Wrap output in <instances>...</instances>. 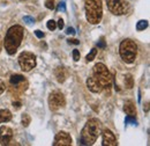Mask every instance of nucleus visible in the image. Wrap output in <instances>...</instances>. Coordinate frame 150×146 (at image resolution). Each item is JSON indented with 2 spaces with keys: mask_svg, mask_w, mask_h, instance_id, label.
<instances>
[{
  "mask_svg": "<svg viewBox=\"0 0 150 146\" xmlns=\"http://www.w3.org/2000/svg\"><path fill=\"white\" fill-rule=\"evenodd\" d=\"M23 36H24V29L22 26L15 24L7 30L6 36L4 38V47L8 55H15V52L18 51L22 43Z\"/></svg>",
  "mask_w": 150,
  "mask_h": 146,
  "instance_id": "obj_1",
  "label": "nucleus"
},
{
  "mask_svg": "<svg viewBox=\"0 0 150 146\" xmlns=\"http://www.w3.org/2000/svg\"><path fill=\"white\" fill-rule=\"evenodd\" d=\"M102 132V123L97 118H90L87 121L86 125L81 131V144L82 145H93L97 140L98 136Z\"/></svg>",
  "mask_w": 150,
  "mask_h": 146,
  "instance_id": "obj_2",
  "label": "nucleus"
},
{
  "mask_svg": "<svg viewBox=\"0 0 150 146\" xmlns=\"http://www.w3.org/2000/svg\"><path fill=\"white\" fill-rule=\"evenodd\" d=\"M86 19L91 24H98L103 18L102 0H86L84 1Z\"/></svg>",
  "mask_w": 150,
  "mask_h": 146,
  "instance_id": "obj_3",
  "label": "nucleus"
},
{
  "mask_svg": "<svg viewBox=\"0 0 150 146\" xmlns=\"http://www.w3.org/2000/svg\"><path fill=\"white\" fill-rule=\"evenodd\" d=\"M91 77L103 87V89H108V92H110L112 86V75L103 63H97L93 67Z\"/></svg>",
  "mask_w": 150,
  "mask_h": 146,
  "instance_id": "obj_4",
  "label": "nucleus"
},
{
  "mask_svg": "<svg viewBox=\"0 0 150 146\" xmlns=\"http://www.w3.org/2000/svg\"><path fill=\"white\" fill-rule=\"evenodd\" d=\"M119 54L121 59L126 63V64H132L135 62L136 56H137V45L134 41H132L129 38L124 39L120 43L119 47Z\"/></svg>",
  "mask_w": 150,
  "mask_h": 146,
  "instance_id": "obj_5",
  "label": "nucleus"
},
{
  "mask_svg": "<svg viewBox=\"0 0 150 146\" xmlns=\"http://www.w3.org/2000/svg\"><path fill=\"white\" fill-rule=\"evenodd\" d=\"M28 80L21 75V74H13L9 78V89L12 93H15L16 95L22 94L28 89Z\"/></svg>",
  "mask_w": 150,
  "mask_h": 146,
  "instance_id": "obj_6",
  "label": "nucleus"
},
{
  "mask_svg": "<svg viewBox=\"0 0 150 146\" xmlns=\"http://www.w3.org/2000/svg\"><path fill=\"white\" fill-rule=\"evenodd\" d=\"M19 64L23 72H30L36 66V56L30 51H23L19 56Z\"/></svg>",
  "mask_w": 150,
  "mask_h": 146,
  "instance_id": "obj_7",
  "label": "nucleus"
},
{
  "mask_svg": "<svg viewBox=\"0 0 150 146\" xmlns=\"http://www.w3.org/2000/svg\"><path fill=\"white\" fill-rule=\"evenodd\" d=\"M49 106L50 109L57 111L66 106V99L60 91H53L49 95Z\"/></svg>",
  "mask_w": 150,
  "mask_h": 146,
  "instance_id": "obj_8",
  "label": "nucleus"
},
{
  "mask_svg": "<svg viewBox=\"0 0 150 146\" xmlns=\"http://www.w3.org/2000/svg\"><path fill=\"white\" fill-rule=\"evenodd\" d=\"M109 11L114 15H124L128 11V2L125 0H106Z\"/></svg>",
  "mask_w": 150,
  "mask_h": 146,
  "instance_id": "obj_9",
  "label": "nucleus"
},
{
  "mask_svg": "<svg viewBox=\"0 0 150 146\" xmlns=\"http://www.w3.org/2000/svg\"><path fill=\"white\" fill-rule=\"evenodd\" d=\"M72 137L66 131H59L54 137L53 146H71L72 145Z\"/></svg>",
  "mask_w": 150,
  "mask_h": 146,
  "instance_id": "obj_10",
  "label": "nucleus"
},
{
  "mask_svg": "<svg viewBox=\"0 0 150 146\" xmlns=\"http://www.w3.org/2000/svg\"><path fill=\"white\" fill-rule=\"evenodd\" d=\"M100 135H102V138H103V143H102L103 146H117L118 145L117 137L114 136V133H113L111 130L104 129V130H102Z\"/></svg>",
  "mask_w": 150,
  "mask_h": 146,
  "instance_id": "obj_11",
  "label": "nucleus"
},
{
  "mask_svg": "<svg viewBox=\"0 0 150 146\" xmlns=\"http://www.w3.org/2000/svg\"><path fill=\"white\" fill-rule=\"evenodd\" d=\"M13 139V130L9 127L2 125L0 127V144L1 145H9Z\"/></svg>",
  "mask_w": 150,
  "mask_h": 146,
  "instance_id": "obj_12",
  "label": "nucleus"
},
{
  "mask_svg": "<svg viewBox=\"0 0 150 146\" xmlns=\"http://www.w3.org/2000/svg\"><path fill=\"white\" fill-rule=\"evenodd\" d=\"M87 87L89 88V91L93 92V93H102V92L104 91L103 87L95 80L91 75L87 79Z\"/></svg>",
  "mask_w": 150,
  "mask_h": 146,
  "instance_id": "obj_13",
  "label": "nucleus"
},
{
  "mask_svg": "<svg viewBox=\"0 0 150 146\" xmlns=\"http://www.w3.org/2000/svg\"><path fill=\"white\" fill-rule=\"evenodd\" d=\"M124 111L127 114V116H133V117H135V115H136V107H135L134 102L131 101V100L126 101V102L124 103Z\"/></svg>",
  "mask_w": 150,
  "mask_h": 146,
  "instance_id": "obj_14",
  "label": "nucleus"
},
{
  "mask_svg": "<svg viewBox=\"0 0 150 146\" xmlns=\"http://www.w3.org/2000/svg\"><path fill=\"white\" fill-rule=\"evenodd\" d=\"M54 75H56L58 82H60V84L65 82V80H66V71H65L64 66H58L56 69V71H54Z\"/></svg>",
  "mask_w": 150,
  "mask_h": 146,
  "instance_id": "obj_15",
  "label": "nucleus"
},
{
  "mask_svg": "<svg viewBox=\"0 0 150 146\" xmlns=\"http://www.w3.org/2000/svg\"><path fill=\"white\" fill-rule=\"evenodd\" d=\"M12 120V112L8 109L0 110V123H7Z\"/></svg>",
  "mask_w": 150,
  "mask_h": 146,
  "instance_id": "obj_16",
  "label": "nucleus"
},
{
  "mask_svg": "<svg viewBox=\"0 0 150 146\" xmlns=\"http://www.w3.org/2000/svg\"><path fill=\"white\" fill-rule=\"evenodd\" d=\"M124 84H125V87L127 89H132L134 87V78L132 74H126L125 75V80H124Z\"/></svg>",
  "mask_w": 150,
  "mask_h": 146,
  "instance_id": "obj_17",
  "label": "nucleus"
},
{
  "mask_svg": "<svg viewBox=\"0 0 150 146\" xmlns=\"http://www.w3.org/2000/svg\"><path fill=\"white\" fill-rule=\"evenodd\" d=\"M148 26H149V23H148V21H147V20H140V21L137 22V24H136V30L142 31V30L147 29V28H148Z\"/></svg>",
  "mask_w": 150,
  "mask_h": 146,
  "instance_id": "obj_18",
  "label": "nucleus"
},
{
  "mask_svg": "<svg viewBox=\"0 0 150 146\" xmlns=\"http://www.w3.org/2000/svg\"><path fill=\"white\" fill-rule=\"evenodd\" d=\"M30 122H31L30 116H29L28 114H23L22 117H21V124H22L24 128H27V127L30 124Z\"/></svg>",
  "mask_w": 150,
  "mask_h": 146,
  "instance_id": "obj_19",
  "label": "nucleus"
},
{
  "mask_svg": "<svg viewBox=\"0 0 150 146\" xmlns=\"http://www.w3.org/2000/svg\"><path fill=\"white\" fill-rule=\"evenodd\" d=\"M96 55H97V49L96 48H94V49H91V51L87 55V57H86V59H87V62L89 63V62H93L95 59V57H96Z\"/></svg>",
  "mask_w": 150,
  "mask_h": 146,
  "instance_id": "obj_20",
  "label": "nucleus"
},
{
  "mask_svg": "<svg viewBox=\"0 0 150 146\" xmlns=\"http://www.w3.org/2000/svg\"><path fill=\"white\" fill-rule=\"evenodd\" d=\"M46 27H47V29H49V30L53 31V30L57 28V22L56 21H53V20H49V21H47V23H46Z\"/></svg>",
  "mask_w": 150,
  "mask_h": 146,
  "instance_id": "obj_21",
  "label": "nucleus"
},
{
  "mask_svg": "<svg viewBox=\"0 0 150 146\" xmlns=\"http://www.w3.org/2000/svg\"><path fill=\"white\" fill-rule=\"evenodd\" d=\"M125 123H126V125H128V124L137 125V122H136L135 117H133V116H127V117H126V120H125Z\"/></svg>",
  "mask_w": 150,
  "mask_h": 146,
  "instance_id": "obj_22",
  "label": "nucleus"
},
{
  "mask_svg": "<svg viewBox=\"0 0 150 146\" xmlns=\"http://www.w3.org/2000/svg\"><path fill=\"white\" fill-rule=\"evenodd\" d=\"M45 7L47 9H54L56 5H54V0H45Z\"/></svg>",
  "mask_w": 150,
  "mask_h": 146,
  "instance_id": "obj_23",
  "label": "nucleus"
},
{
  "mask_svg": "<svg viewBox=\"0 0 150 146\" xmlns=\"http://www.w3.org/2000/svg\"><path fill=\"white\" fill-rule=\"evenodd\" d=\"M58 12H66V2L65 1H61L58 5Z\"/></svg>",
  "mask_w": 150,
  "mask_h": 146,
  "instance_id": "obj_24",
  "label": "nucleus"
},
{
  "mask_svg": "<svg viewBox=\"0 0 150 146\" xmlns=\"http://www.w3.org/2000/svg\"><path fill=\"white\" fill-rule=\"evenodd\" d=\"M80 57H81L80 51H79L77 49H74V50H73V59H74L75 62H79V60H80Z\"/></svg>",
  "mask_w": 150,
  "mask_h": 146,
  "instance_id": "obj_25",
  "label": "nucleus"
},
{
  "mask_svg": "<svg viewBox=\"0 0 150 146\" xmlns=\"http://www.w3.org/2000/svg\"><path fill=\"white\" fill-rule=\"evenodd\" d=\"M21 106H22V103H21V101L19 100H16V101H13V108L15 110H19L21 108Z\"/></svg>",
  "mask_w": 150,
  "mask_h": 146,
  "instance_id": "obj_26",
  "label": "nucleus"
},
{
  "mask_svg": "<svg viewBox=\"0 0 150 146\" xmlns=\"http://www.w3.org/2000/svg\"><path fill=\"white\" fill-rule=\"evenodd\" d=\"M57 27H58L60 30L65 27V22H64V20H62V19H59V20H58V22H57Z\"/></svg>",
  "mask_w": 150,
  "mask_h": 146,
  "instance_id": "obj_27",
  "label": "nucleus"
},
{
  "mask_svg": "<svg viewBox=\"0 0 150 146\" xmlns=\"http://www.w3.org/2000/svg\"><path fill=\"white\" fill-rule=\"evenodd\" d=\"M23 20L28 23V24H33V23H35V20L31 18V16H24L23 18Z\"/></svg>",
  "mask_w": 150,
  "mask_h": 146,
  "instance_id": "obj_28",
  "label": "nucleus"
},
{
  "mask_svg": "<svg viewBox=\"0 0 150 146\" xmlns=\"http://www.w3.org/2000/svg\"><path fill=\"white\" fill-rule=\"evenodd\" d=\"M97 45H98V48H102V49H104L105 47H106V44H105V41H104V38H100V41L97 43Z\"/></svg>",
  "mask_w": 150,
  "mask_h": 146,
  "instance_id": "obj_29",
  "label": "nucleus"
},
{
  "mask_svg": "<svg viewBox=\"0 0 150 146\" xmlns=\"http://www.w3.org/2000/svg\"><path fill=\"white\" fill-rule=\"evenodd\" d=\"M5 91H6V85H5V82L2 80H0V95Z\"/></svg>",
  "mask_w": 150,
  "mask_h": 146,
  "instance_id": "obj_30",
  "label": "nucleus"
},
{
  "mask_svg": "<svg viewBox=\"0 0 150 146\" xmlns=\"http://www.w3.org/2000/svg\"><path fill=\"white\" fill-rule=\"evenodd\" d=\"M66 34H67V35H75V29L72 28V27L67 28V29H66Z\"/></svg>",
  "mask_w": 150,
  "mask_h": 146,
  "instance_id": "obj_31",
  "label": "nucleus"
},
{
  "mask_svg": "<svg viewBox=\"0 0 150 146\" xmlns=\"http://www.w3.org/2000/svg\"><path fill=\"white\" fill-rule=\"evenodd\" d=\"M68 43H69V44H74V45H79V44H80V41H77V39H75V38H69V39H68Z\"/></svg>",
  "mask_w": 150,
  "mask_h": 146,
  "instance_id": "obj_32",
  "label": "nucleus"
},
{
  "mask_svg": "<svg viewBox=\"0 0 150 146\" xmlns=\"http://www.w3.org/2000/svg\"><path fill=\"white\" fill-rule=\"evenodd\" d=\"M35 35H36L38 38H43V37L45 36V35H44V33H43V31H40V30H35Z\"/></svg>",
  "mask_w": 150,
  "mask_h": 146,
  "instance_id": "obj_33",
  "label": "nucleus"
},
{
  "mask_svg": "<svg viewBox=\"0 0 150 146\" xmlns=\"http://www.w3.org/2000/svg\"><path fill=\"white\" fill-rule=\"evenodd\" d=\"M0 51H1V36H0Z\"/></svg>",
  "mask_w": 150,
  "mask_h": 146,
  "instance_id": "obj_34",
  "label": "nucleus"
},
{
  "mask_svg": "<svg viewBox=\"0 0 150 146\" xmlns=\"http://www.w3.org/2000/svg\"><path fill=\"white\" fill-rule=\"evenodd\" d=\"M22 1H24V0H22Z\"/></svg>",
  "mask_w": 150,
  "mask_h": 146,
  "instance_id": "obj_35",
  "label": "nucleus"
}]
</instances>
